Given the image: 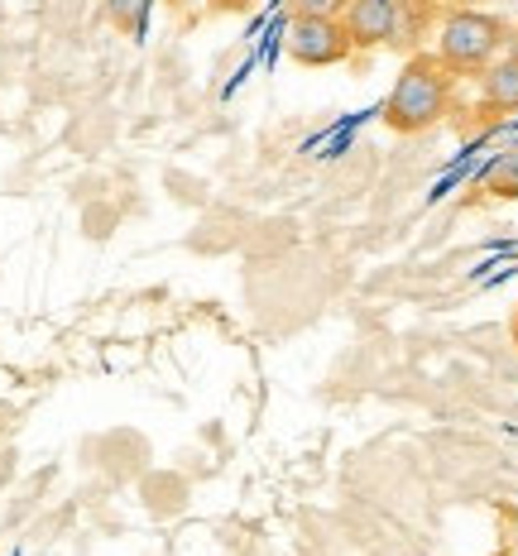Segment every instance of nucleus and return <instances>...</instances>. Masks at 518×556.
I'll return each instance as SVG.
<instances>
[{
    "label": "nucleus",
    "instance_id": "f03ea898",
    "mask_svg": "<svg viewBox=\"0 0 518 556\" xmlns=\"http://www.w3.org/2000/svg\"><path fill=\"white\" fill-rule=\"evenodd\" d=\"M437 58L452 67L456 77L485 73V67L500 58L504 39H509V25L490 10H452V15L437 25Z\"/></svg>",
    "mask_w": 518,
    "mask_h": 556
},
{
    "label": "nucleus",
    "instance_id": "f257e3e1",
    "mask_svg": "<svg viewBox=\"0 0 518 556\" xmlns=\"http://www.w3.org/2000/svg\"><path fill=\"white\" fill-rule=\"evenodd\" d=\"M452 106H456V73L437 53H418L403 63L379 115H384V125L394 135H422L432 125H442Z\"/></svg>",
    "mask_w": 518,
    "mask_h": 556
},
{
    "label": "nucleus",
    "instance_id": "423d86ee",
    "mask_svg": "<svg viewBox=\"0 0 518 556\" xmlns=\"http://www.w3.org/2000/svg\"><path fill=\"white\" fill-rule=\"evenodd\" d=\"M480 192L490 197H504V202H518V144L504 149L494 164L480 173Z\"/></svg>",
    "mask_w": 518,
    "mask_h": 556
},
{
    "label": "nucleus",
    "instance_id": "7ed1b4c3",
    "mask_svg": "<svg viewBox=\"0 0 518 556\" xmlns=\"http://www.w3.org/2000/svg\"><path fill=\"white\" fill-rule=\"evenodd\" d=\"M283 49L298 67H337L351 58V39H345L341 20H317V15H293L283 34Z\"/></svg>",
    "mask_w": 518,
    "mask_h": 556
},
{
    "label": "nucleus",
    "instance_id": "6e6552de",
    "mask_svg": "<svg viewBox=\"0 0 518 556\" xmlns=\"http://www.w3.org/2000/svg\"><path fill=\"white\" fill-rule=\"evenodd\" d=\"M351 0H293V15H317V20H341Z\"/></svg>",
    "mask_w": 518,
    "mask_h": 556
},
{
    "label": "nucleus",
    "instance_id": "39448f33",
    "mask_svg": "<svg viewBox=\"0 0 518 556\" xmlns=\"http://www.w3.org/2000/svg\"><path fill=\"white\" fill-rule=\"evenodd\" d=\"M480 111L485 115H509L518 111V58H494L480 73Z\"/></svg>",
    "mask_w": 518,
    "mask_h": 556
},
{
    "label": "nucleus",
    "instance_id": "9b49d317",
    "mask_svg": "<svg viewBox=\"0 0 518 556\" xmlns=\"http://www.w3.org/2000/svg\"><path fill=\"white\" fill-rule=\"evenodd\" d=\"M173 5H178V0H173Z\"/></svg>",
    "mask_w": 518,
    "mask_h": 556
},
{
    "label": "nucleus",
    "instance_id": "1a4fd4ad",
    "mask_svg": "<svg viewBox=\"0 0 518 556\" xmlns=\"http://www.w3.org/2000/svg\"><path fill=\"white\" fill-rule=\"evenodd\" d=\"M250 5L255 0H206V10H216V15H245Z\"/></svg>",
    "mask_w": 518,
    "mask_h": 556
},
{
    "label": "nucleus",
    "instance_id": "9d476101",
    "mask_svg": "<svg viewBox=\"0 0 518 556\" xmlns=\"http://www.w3.org/2000/svg\"><path fill=\"white\" fill-rule=\"evenodd\" d=\"M509 331H514V345H518V312H514V321H509Z\"/></svg>",
    "mask_w": 518,
    "mask_h": 556
},
{
    "label": "nucleus",
    "instance_id": "0eeeda50",
    "mask_svg": "<svg viewBox=\"0 0 518 556\" xmlns=\"http://www.w3.org/2000/svg\"><path fill=\"white\" fill-rule=\"evenodd\" d=\"M101 10H106V20L121 34H130V39H140L144 34V20H149V0H101Z\"/></svg>",
    "mask_w": 518,
    "mask_h": 556
},
{
    "label": "nucleus",
    "instance_id": "20e7f679",
    "mask_svg": "<svg viewBox=\"0 0 518 556\" xmlns=\"http://www.w3.org/2000/svg\"><path fill=\"white\" fill-rule=\"evenodd\" d=\"M341 25L351 49H384L399 39V5L394 0H351Z\"/></svg>",
    "mask_w": 518,
    "mask_h": 556
}]
</instances>
